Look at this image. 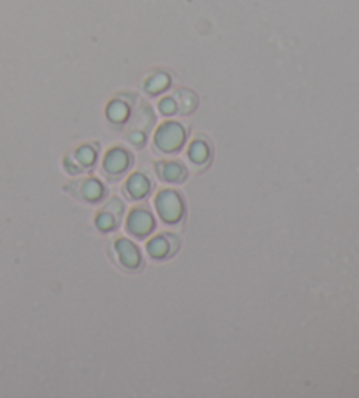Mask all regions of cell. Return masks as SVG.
<instances>
[{"mask_svg":"<svg viewBox=\"0 0 359 398\" xmlns=\"http://www.w3.org/2000/svg\"><path fill=\"white\" fill-rule=\"evenodd\" d=\"M153 227V218L144 211H137L133 212L132 218H130V230L135 232V234H144L148 232L149 228Z\"/></svg>","mask_w":359,"mask_h":398,"instance_id":"5","label":"cell"},{"mask_svg":"<svg viewBox=\"0 0 359 398\" xmlns=\"http://www.w3.org/2000/svg\"><path fill=\"white\" fill-rule=\"evenodd\" d=\"M160 111L163 114H173L177 111V104L173 100V96H165L160 102Z\"/></svg>","mask_w":359,"mask_h":398,"instance_id":"9","label":"cell"},{"mask_svg":"<svg viewBox=\"0 0 359 398\" xmlns=\"http://www.w3.org/2000/svg\"><path fill=\"white\" fill-rule=\"evenodd\" d=\"M135 186V193L133 195H137V196H142L144 195V191H146V181H144V177H141V176H135L132 177V181H130V188Z\"/></svg>","mask_w":359,"mask_h":398,"instance_id":"10","label":"cell"},{"mask_svg":"<svg viewBox=\"0 0 359 398\" xmlns=\"http://www.w3.org/2000/svg\"><path fill=\"white\" fill-rule=\"evenodd\" d=\"M128 106H126L125 102H121V100H114V102H111L109 107H107V116H109L114 123L125 121V119L128 118Z\"/></svg>","mask_w":359,"mask_h":398,"instance_id":"6","label":"cell"},{"mask_svg":"<svg viewBox=\"0 0 359 398\" xmlns=\"http://www.w3.org/2000/svg\"><path fill=\"white\" fill-rule=\"evenodd\" d=\"M168 86H171V77H168L167 74H163V72H156V74H153L144 84L146 91L151 95L161 94V91L167 90Z\"/></svg>","mask_w":359,"mask_h":398,"instance_id":"4","label":"cell"},{"mask_svg":"<svg viewBox=\"0 0 359 398\" xmlns=\"http://www.w3.org/2000/svg\"><path fill=\"white\" fill-rule=\"evenodd\" d=\"M106 165H107V169H109V171H113V172L123 171V169L126 167L125 153L119 151V149H114V151L111 153V156H107Z\"/></svg>","mask_w":359,"mask_h":398,"instance_id":"7","label":"cell"},{"mask_svg":"<svg viewBox=\"0 0 359 398\" xmlns=\"http://www.w3.org/2000/svg\"><path fill=\"white\" fill-rule=\"evenodd\" d=\"M119 251H121V254H125L126 265H135L138 262V253L135 251V247L130 244V242H126V241L119 242Z\"/></svg>","mask_w":359,"mask_h":398,"instance_id":"8","label":"cell"},{"mask_svg":"<svg viewBox=\"0 0 359 398\" xmlns=\"http://www.w3.org/2000/svg\"><path fill=\"white\" fill-rule=\"evenodd\" d=\"M158 207L163 218L173 219L179 216L181 212V200L173 195V191H163L158 199Z\"/></svg>","mask_w":359,"mask_h":398,"instance_id":"2","label":"cell"},{"mask_svg":"<svg viewBox=\"0 0 359 398\" xmlns=\"http://www.w3.org/2000/svg\"><path fill=\"white\" fill-rule=\"evenodd\" d=\"M173 100H176L177 111H179L181 114L193 113V111H195V107H196V104H198V100H196V95L193 94V91H189V90L176 91V95H173Z\"/></svg>","mask_w":359,"mask_h":398,"instance_id":"3","label":"cell"},{"mask_svg":"<svg viewBox=\"0 0 359 398\" xmlns=\"http://www.w3.org/2000/svg\"><path fill=\"white\" fill-rule=\"evenodd\" d=\"M184 141V130L179 123H165L156 134V144L165 151L177 149Z\"/></svg>","mask_w":359,"mask_h":398,"instance_id":"1","label":"cell"}]
</instances>
